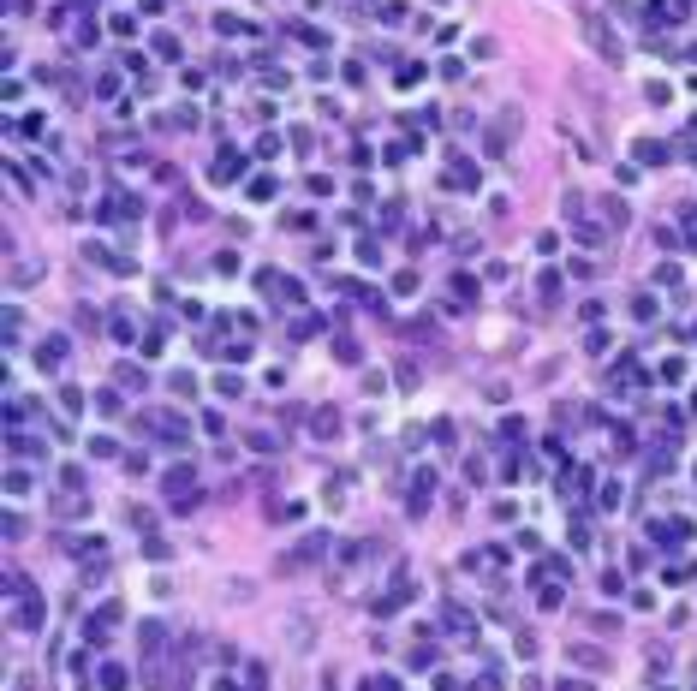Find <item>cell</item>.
Segmentation results:
<instances>
[{
  "instance_id": "8992f818",
  "label": "cell",
  "mask_w": 697,
  "mask_h": 691,
  "mask_svg": "<svg viewBox=\"0 0 697 691\" xmlns=\"http://www.w3.org/2000/svg\"><path fill=\"white\" fill-rule=\"evenodd\" d=\"M638 161H644V167H656V161H668V149H661V143H650V138H644V143H638Z\"/></svg>"
},
{
  "instance_id": "30bf717a",
  "label": "cell",
  "mask_w": 697,
  "mask_h": 691,
  "mask_svg": "<svg viewBox=\"0 0 697 691\" xmlns=\"http://www.w3.org/2000/svg\"><path fill=\"white\" fill-rule=\"evenodd\" d=\"M363 691H400V685H393V680H388V673H376V680H370V685H363Z\"/></svg>"
},
{
  "instance_id": "ba28073f",
  "label": "cell",
  "mask_w": 697,
  "mask_h": 691,
  "mask_svg": "<svg viewBox=\"0 0 697 691\" xmlns=\"http://www.w3.org/2000/svg\"><path fill=\"white\" fill-rule=\"evenodd\" d=\"M102 691H125V667H102Z\"/></svg>"
},
{
  "instance_id": "277c9868",
  "label": "cell",
  "mask_w": 697,
  "mask_h": 691,
  "mask_svg": "<svg viewBox=\"0 0 697 691\" xmlns=\"http://www.w3.org/2000/svg\"><path fill=\"white\" fill-rule=\"evenodd\" d=\"M239 173H244V155H232V149H227V155H221V161H215V179H221V185H227V179H239Z\"/></svg>"
},
{
  "instance_id": "52a82bcc",
  "label": "cell",
  "mask_w": 697,
  "mask_h": 691,
  "mask_svg": "<svg viewBox=\"0 0 697 691\" xmlns=\"http://www.w3.org/2000/svg\"><path fill=\"white\" fill-rule=\"evenodd\" d=\"M215 394H221V399H239L244 382H239V376H221V382H215Z\"/></svg>"
},
{
  "instance_id": "6da1fadb",
  "label": "cell",
  "mask_w": 697,
  "mask_h": 691,
  "mask_svg": "<svg viewBox=\"0 0 697 691\" xmlns=\"http://www.w3.org/2000/svg\"><path fill=\"white\" fill-rule=\"evenodd\" d=\"M161 488H167V507H197V477L191 471H167Z\"/></svg>"
},
{
  "instance_id": "9c48e42d",
  "label": "cell",
  "mask_w": 697,
  "mask_h": 691,
  "mask_svg": "<svg viewBox=\"0 0 697 691\" xmlns=\"http://www.w3.org/2000/svg\"><path fill=\"white\" fill-rule=\"evenodd\" d=\"M334 358L340 364H358V340H334Z\"/></svg>"
},
{
  "instance_id": "7a4b0ae2",
  "label": "cell",
  "mask_w": 697,
  "mask_h": 691,
  "mask_svg": "<svg viewBox=\"0 0 697 691\" xmlns=\"http://www.w3.org/2000/svg\"><path fill=\"white\" fill-rule=\"evenodd\" d=\"M584 36H590L596 48H602V54H608V60H620V36H614V30H608L602 19H596V12H584Z\"/></svg>"
},
{
  "instance_id": "5b68a950",
  "label": "cell",
  "mask_w": 697,
  "mask_h": 691,
  "mask_svg": "<svg viewBox=\"0 0 697 691\" xmlns=\"http://www.w3.org/2000/svg\"><path fill=\"white\" fill-rule=\"evenodd\" d=\"M48 352H36V364H48V369H60L66 364V340H42Z\"/></svg>"
},
{
  "instance_id": "3957f363",
  "label": "cell",
  "mask_w": 697,
  "mask_h": 691,
  "mask_svg": "<svg viewBox=\"0 0 697 691\" xmlns=\"http://www.w3.org/2000/svg\"><path fill=\"white\" fill-rule=\"evenodd\" d=\"M429 488H435V477H429V471H423V477H411V513L429 507Z\"/></svg>"
}]
</instances>
